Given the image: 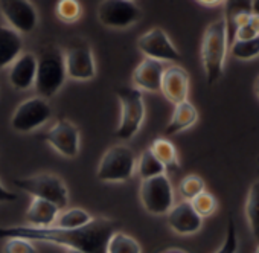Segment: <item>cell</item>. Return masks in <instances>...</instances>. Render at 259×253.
Here are the masks:
<instances>
[{
  "label": "cell",
  "instance_id": "cell-1",
  "mask_svg": "<svg viewBox=\"0 0 259 253\" xmlns=\"http://www.w3.org/2000/svg\"><path fill=\"white\" fill-rule=\"evenodd\" d=\"M114 232H117V223L105 217L93 218L87 226L79 229H61L55 226L46 229L31 226H0V238H23L31 242L57 244L85 253H105L107 242Z\"/></svg>",
  "mask_w": 259,
  "mask_h": 253
},
{
  "label": "cell",
  "instance_id": "cell-2",
  "mask_svg": "<svg viewBox=\"0 0 259 253\" xmlns=\"http://www.w3.org/2000/svg\"><path fill=\"white\" fill-rule=\"evenodd\" d=\"M67 79L64 52L55 41H46L37 57V75L34 87L43 99L54 98Z\"/></svg>",
  "mask_w": 259,
  "mask_h": 253
},
{
  "label": "cell",
  "instance_id": "cell-3",
  "mask_svg": "<svg viewBox=\"0 0 259 253\" xmlns=\"http://www.w3.org/2000/svg\"><path fill=\"white\" fill-rule=\"evenodd\" d=\"M229 51V38L224 17L212 22L201 38V63L209 86L215 84L224 73L226 55Z\"/></svg>",
  "mask_w": 259,
  "mask_h": 253
},
{
  "label": "cell",
  "instance_id": "cell-4",
  "mask_svg": "<svg viewBox=\"0 0 259 253\" xmlns=\"http://www.w3.org/2000/svg\"><path fill=\"white\" fill-rule=\"evenodd\" d=\"M117 99L120 104V117L116 129V138L130 141L135 138L145 120L144 93L135 87H119Z\"/></svg>",
  "mask_w": 259,
  "mask_h": 253
},
{
  "label": "cell",
  "instance_id": "cell-5",
  "mask_svg": "<svg viewBox=\"0 0 259 253\" xmlns=\"http://www.w3.org/2000/svg\"><path fill=\"white\" fill-rule=\"evenodd\" d=\"M136 171V157L126 145H113L101 157L96 177L104 183H123Z\"/></svg>",
  "mask_w": 259,
  "mask_h": 253
},
{
  "label": "cell",
  "instance_id": "cell-6",
  "mask_svg": "<svg viewBox=\"0 0 259 253\" xmlns=\"http://www.w3.org/2000/svg\"><path fill=\"white\" fill-rule=\"evenodd\" d=\"M14 185L26 194H31L34 198L55 204L60 210L69 204V189L57 174L41 173L29 177H20L14 180Z\"/></svg>",
  "mask_w": 259,
  "mask_h": 253
},
{
  "label": "cell",
  "instance_id": "cell-7",
  "mask_svg": "<svg viewBox=\"0 0 259 253\" xmlns=\"http://www.w3.org/2000/svg\"><path fill=\"white\" fill-rule=\"evenodd\" d=\"M139 197L144 209L151 215H166L174 206V189L166 174L142 180Z\"/></svg>",
  "mask_w": 259,
  "mask_h": 253
},
{
  "label": "cell",
  "instance_id": "cell-8",
  "mask_svg": "<svg viewBox=\"0 0 259 253\" xmlns=\"http://www.w3.org/2000/svg\"><path fill=\"white\" fill-rule=\"evenodd\" d=\"M52 116V107L40 96L29 98L14 110L10 125L17 133H31L43 126Z\"/></svg>",
  "mask_w": 259,
  "mask_h": 253
},
{
  "label": "cell",
  "instance_id": "cell-9",
  "mask_svg": "<svg viewBox=\"0 0 259 253\" xmlns=\"http://www.w3.org/2000/svg\"><path fill=\"white\" fill-rule=\"evenodd\" d=\"M96 16L105 28L125 29L141 20L142 10L132 0H104L98 5Z\"/></svg>",
  "mask_w": 259,
  "mask_h": 253
},
{
  "label": "cell",
  "instance_id": "cell-10",
  "mask_svg": "<svg viewBox=\"0 0 259 253\" xmlns=\"http://www.w3.org/2000/svg\"><path fill=\"white\" fill-rule=\"evenodd\" d=\"M43 141L63 157L73 159L79 154V130L69 119L60 117L43 135Z\"/></svg>",
  "mask_w": 259,
  "mask_h": 253
},
{
  "label": "cell",
  "instance_id": "cell-11",
  "mask_svg": "<svg viewBox=\"0 0 259 253\" xmlns=\"http://www.w3.org/2000/svg\"><path fill=\"white\" fill-rule=\"evenodd\" d=\"M64 67L66 75L76 81H90L96 76V63L93 51L89 43L78 41L72 43L64 51Z\"/></svg>",
  "mask_w": 259,
  "mask_h": 253
},
{
  "label": "cell",
  "instance_id": "cell-12",
  "mask_svg": "<svg viewBox=\"0 0 259 253\" xmlns=\"http://www.w3.org/2000/svg\"><path fill=\"white\" fill-rule=\"evenodd\" d=\"M138 49L145 55V58H151L156 61H180V51L174 46L169 35L162 28H153L144 32L138 38Z\"/></svg>",
  "mask_w": 259,
  "mask_h": 253
},
{
  "label": "cell",
  "instance_id": "cell-13",
  "mask_svg": "<svg viewBox=\"0 0 259 253\" xmlns=\"http://www.w3.org/2000/svg\"><path fill=\"white\" fill-rule=\"evenodd\" d=\"M0 13L10 28L19 34H31L38 25V13L28 0H2Z\"/></svg>",
  "mask_w": 259,
  "mask_h": 253
},
{
  "label": "cell",
  "instance_id": "cell-14",
  "mask_svg": "<svg viewBox=\"0 0 259 253\" xmlns=\"http://www.w3.org/2000/svg\"><path fill=\"white\" fill-rule=\"evenodd\" d=\"M160 92L171 104L177 105L180 102L188 101L189 95V73L182 66H169L165 67Z\"/></svg>",
  "mask_w": 259,
  "mask_h": 253
},
{
  "label": "cell",
  "instance_id": "cell-15",
  "mask_svg": "<svg viewBox=\"0 0 259 253\" xmlns=\"http://www.w3.org/2000/svg\"><path fill=\"white\" fill-rule=\"evenodd\" d=\"M166 221L171 230L182 236L194 235L203 226V218L194 210L189 201L174 203V206L166 214Z\"/></svg>",
  "mask_w": 259,
  "mask_h": 253
},
{
  "label": "cell",
  "instance_id": "cell-16",
  "mask_svg": "<svg viewBox=\"0 0 259 253\" xmlns=\"http://www.w3.org/2000/svg\"><path fill=\"white\" fill-rule=\"evenodd\" d=\"M37 75V55L32 52L20 54V57L10 66L8 79L16 90H28L34 86Z\"/></svg>",
  "mask_w": 259,
  "mask_h": 253
},
{
  "label": "cell",
  "instance_id": "cell-17",
  "mask_svg": "<svg viewBox=\"0 0 259 253\" xmlns=\"http://www.w3.org/2000/svg\"><path fill=\"white\" fill-rule=\"evenodd\" d=\"M163 72H165V66L160 61L144 58L132 75L135 89L141 92H151V93L160 92Z\"/></svg>",
  "mask_w": 259,
  "mask_h": 253
},
{
  "label": "cell",
  "instance_id": "cell-18",
  "mask_svg": "<svg viewBox=\"0 0 259 253\" xmlns=\"http://www.w3.org/2000/svg\"><path fill=\"white\" fill-rule=\"evenodd\" d=\"M23 40L10 26L0 25V69L10 67L22 54Z\"/></svg>",
  "mask_w": 259,
  "mask_h": 253
},
{
  "label": "cell",
  "instance_id": "cell-19",
  "mask_svg": "<svg viewBox=\"0 0 259 253\" xmlns=\"http://www.w3.org/2000/svg\"><path fill=\"white\" fill-rule=\"evenodd\" d=\"M58 214H60V209L55 204L46 200L32 198L29 207L26 209V221L31 227L46 229L55 224Z\"/></svg>",
  "mask_w": 259,
  "mask_h": 253
},
{
  "label": "cell",
  "instance_id": "cell-20",
  "mask_svg": "<svg viewBox=\"0 0 259 253\" xmlns=\"http://www.w3.org/2000/svg\"><path fill=\"white\" fill-rule=\"evenodd\" d=\"M197 120H198V111H197L195 105L191 104L189 101L180 102V104L174 105V111H172V116L165 129V135L166 136L179 135V133L191 129L192 125H195Z\"/></svg>",
  "mask_w": 259,
  "mask_h": 253
},
{
  "label": "cell",
  "instance_id": "cell-21",
  "mask_svg": "<svg viewBox=\"0 0 259 253\" xmlns=\"http://www.w3.org/2000/svg\"><path fill=\"white\" fill-rule=\"evenodd\" d=\"M224 5H226L224 22L227 28V38L229 43H232L233 32L239 26L247 25L251 17V2H224Z\"/></svg>",
  "mask_w": 259,
  "mask_h": 253
},
{
  "label": "cell",
  "instance_id": "cell-22",
  "mask_svg": "<svg viewBox=\"0 0 259 253\" xmlns=\"http://www.w3.org/2000/svg\"><path fill=\"white\" fill-rule=\"evenodd\" d=\"M154 157L163 165L166 171H177L180 170V162H179V154L171 141L166 138H156L151 142V147L148 148Z\"/></svg>",
  "mask_w": 259,
  "mask_h": 253
},
{
  "label": "cell",
  "instance_id": "cell-23",
  "mask_svg": "<svg viewBox=\"0 0 259 253\" xmlns=\"http://www.w3.org/2000/svg\"><path fill=\"white\" fill-rule=\"evenodd\" d=\"M92 220H93V217L85 209L69 207V209L60 210L54 226L61 227V229H79V227L87 226Z\"/></svg>",
  "mask_w": 259,
  "mask_h": 253
},
{
  "label": "cell",
  "instance_id": "cell-24",
  "mask_svg": "<svg viewBox=\"0 0 259 253\" xmlns=\"http://www.w3.org/2000/svg\"><path fill=\"white\" fill-rule=\"evenodd\" d=\"M245 217L253 236L259 241V180L253 182L247 200H245Z\"/></svg>",
  "mask_w": 259,
  "mask_h": 253
},
{
  "label": "cell",
  "instance_id": "cell-25",
  "mask_svg": "<svg viewBox=\"0 0 259 253\" xmlns=\"http://www.w3.org/2000/svg\"><path fill=\"white\" fill-rule=\"evenodd\" d=\"M105 253H142V247L132 235L117 230L110 236Z\"/></svg>",
  "mask_w": 259,
  "mask_h": 253
},
{
  "label": "cell",
  "instance_id": "cell-26",
  "mask_svg": "<svg viewBox=\"0 0 259 253\" xmlns=\"http://www.w3.org/2000/svg\"><path fill=\"white\" fill-rule=\"evenodd\" d=\"M136 171L142 180H147V179H153V177L165 174L166 170L154 157V154L150 150H145V151H142V154L136 160Z\"/></svg>",
  "mask_w": 259,
  "mask_h": 253
},
{
  "label": "cell",
  "instance_id": "cell-27",
  "mask_svg": "<svg viewBox=\"0 0 259 253\" xmlns=\"http://www.w3.org/2000/svg\"><path fill=\"white\" fill-rule=\"evenodd\" d=\"M203 191H206V185L204 180L197 176V174H189L185 176L180 183H179V192L180 195L185 198V201H191L194 200L198 194H201Z\"/></svg>",
  "mask_w": 259,
  "mask_h": 253
},
{
  "label": "cell",
  "instance_id": "cell-28",
  "mask_svg": "<svg viewBox=\"0 0 259 253\" xmlns=\"http://www.w3.org/2000/svg\"><path fill=\"white\" fill-rule=\"evenodd\" d=\"M230 54L236 60H242V61H248L259 57V37L245 41H232Z\"/></svg>",
  "mask_w": 259,
  "mask_h": 253
},
{
  "label": "cell",
  "instance_id": "cell-29",
  "mask_svg": "<svg viewBox=\"0 0 259 253\" xmlns=\"http://www.w3.org/2000/svg\"><path fill=\"white\" fill-rule=\"evenodd\" d=\"M82 13L81 4L76 0H60L55 7V14L63 23H75Z\"/></svg>",
  "mask_w": 259,
  "mask_h": 253
},
{
  "label": "cell",
  "instance_id": "cell-30",
  "mask_svg": "<svg viewBox=\"0 0 259 253\" xmlns=\"http://www.w3.org/2000/svg\"><path fill=\"white\" fill-rule=\"evenodd\" d=\"M191 206L194 207V210L201 217V218H206V217H210L212 214H215L217 207H218V203H217V198L207 192V191H203L201 194H198L194 200L189 201Z\"/></svg>",
  "mask_w": 259,
  "mask_h": 253
},
{
  "label": "cell",
  "instance_id": "cell-31",
  "mask_svg": "<svg viewBox=\"0 0 259 253\" xmlns=\"http://www.w3.org/2000/svg\"><path fill=\"white\" fill-rule=\"evenodd\" d=\"M4 253H37L34 242L23 238H8L4 242Z\"/></svg>",
  "mask_w": 259,
  "mask_h": 253
},
{
  "label": "cell",
  "instance_id": "cell-32",
  "mask_svg": "<svg viewBox=\"0 0 259 253\" xmlns=\"http://www.w3.org/2000/svg\"><path fill=\"white\" fill-rule=\"evenodd\" d=\"M236 250H238V235H236L235 221L230 217L227 223V232H226L224 241L215 253H236Z\"/></svg>",
  "mask_w": 259,
  "mask_h": 253
},
{
  "label": "cell",
  "instance_id": "cell-33",
  "mask_svg": "<svg viewBox=\"0 0 259 253\" xmlns=\"http://www.w3.org/2000/svg\"><path fill=\"white\" fill-rule=\"evenodd\" d=\"M17 198H19V197H17L16 192L7 189V188L2 185V182H0V203H10V201L17 200Z\"/></svg>",
  "mask_w": 259,
  "mask_h": 253
},
{
  "label": "cell",
  "instance_id": "cell-34",
  "mask_svg": "<svg viewBox=\"0 0 259 253\" xmlns=\"http://www.w3.org/2000/svg\"><path fill=\"white\" fill-rule=\"evenodd\" d=\"M200 5H204V7H218V5H224V2H213V0H200L198 2Z\"/></svg>",
  "mask_w": 259,
  "mask_h": 253
},
{
  "label": "cell",
  "instance_id": "cell-35",
  "mask_svg": "<svg viewBox=\"0 0 259 253\" xmlns=\"http://www.w3.org/2000/svg\"><path fill=\"white\" fill-rule=\"evenodd\" d=\"M251 13L259 17V0H254V2H251Z\"/></svg>",
  "mask_w": 259,
  "mask_h": 253
},
{
  "label": "cell",
  "instance_id": "cell-36",
  "mask_svg": "<svg viewBox=\"0 0 259 253\" xmlns=\"http://www.w3.org/2000/svg\"><path fill=\"white\" fill-rule=\"evenodd\" d=\"M254 93H256V96H257V99H259V76H257L256 81H254Z\"/></svg>",
  "mask_w": 259,
  "mask_h": 253
},
{
  "label": "cell",
  "instance_id": "cell-37",
  "mask_svg": "<svg viewBox=\"0 0 259 253\" xmlns=\"http://www.w3.org/2000/svg\"><path fill=\"white\" fill-rule=\"evenodd\" d=\"M163 253H186V251H183L180 248H169V250H165Z\"/></svg>",
  "mask_w": 259,
  "mask_h": 253
},
{
  "label": "cell",
  "instance_id": "cell-38",
  "mask_svg": "<svg viewBox=\"0 0 259 253\" xmlns=\"http://www.w3.org/2000/svg\"><path fill=\"white\" fill-rule=\"evenodd\" d=\"M66 253H85V251H81V250H72V248H67Z\"/></svg>",
  "mask_w": 259,
  "mask_h": 253
},
{
  "label": "cell",
  "instance_id": "cell-39",
  "mask_svg": "<svg viewBox=\"0 0 259 253\" xmlns=\"http://www.w3.org/2000/svg\"><path fill=\"white\" fill-rule=\"evenodd\" d=\"M254 253H259V244H257V247H256V250H254Z\"/></svg>",
  "mask_w": 259,
  "mask_h": 253
}]
</instances>
